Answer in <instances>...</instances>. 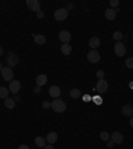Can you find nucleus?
Here are the masks:
<instances>
[{
    "instance_id": "f257e3e1",
    "label": "nucleus",
    "mask_w": 133,
    "mask_h": 149,
    "mask_svg": "<svg viewBox=\"0 0 133 149\" xmlns=\"http://www.w3.org/2000/svg\"><path fill=\"white\" fill-rule=\"evenodd\" d=\"M51 108H52L56 113H63V112H65V109H67V104L60 99H55L51 102Z\"/></svg>"
},
{
    "instance_id": "f03ea898",
    "label": "nucleus",
    "mask_w": 133,
    "mask_h": 149,
    "mask_svg": "<svg viewBox=\"0 0 133 149\" xmlns=\"http://www.w3.org/2000/svg\"><path fill=\"white\" fill-rule=\"evenodd\" d=\"M7 64H8L9 68H12V67H16V65L19 64V56L16 55L15 52H8V55H7Z\"/></svg>"
},
{
    "instance_id": "7ed1b4c3",
    "label": "nucleus",
    "mask_w": 133,
    "mask_h": 149,
    "mask_svg": "<svg viewBox=\"0 0 133 149\" xmlns=\"http://www.w3.org/2000/svg\"><path fill=\"white\" fill-rule=\"evenodd\" d=\"M67 17H68V11H67V8H59V9H56L55 19L57 20V22H63V20H65Z\"/></svg>"
},
{
    "instance_id": "20e7f679",
    "label": "nucleus",
    "mask_w": 133,
    "mask_h": 149,
    "mask_svg": "<svg viewBox=\"0 0 133 149\" xmlns=\"http://www.w3.org/2000/svg\"><path fill=\"white\" fill-rule=\"evenodd\" d=\"M1 76H3V79L6 81H11L13 80V71L12 68H9V67H4L3 69H1Z\"/></svg>"
},
{
    "instance_id": "39448f33",
    "label": "nucleus",
    "mask_w": 133,
    "mask_h": 149,
    "mask_svg": "<svg viewBox=\"0 0 133 149\" xmlns=\"http://www.w3.org/2000/svg\"><path fill=\"white\" fill-rule=\"evenodd\" d=\"M100 59H101V56H100V53L97 52L96 49H92L88 52V61L92 63V64H96V63L100 61Z\"/></svg>"
},
{
    "instance_id": "423d86ee",
    "label": "nucleus",
    "mask_w": 133,
    "mask_h": 149,
    "mask_svg": "<svg viewBox=\"0 0 133 149\" xmlns=\"http://www.w3.org/2000/svg\"><path fill=\"white\" fill-rule=\"evenodd\" d=\"M125 52H127V48H125L124 43L117 41V43L115 44V53H116V56H118V57H123V56L125 55Z\"/></svg>"
},
{
    "instance_id": "0eeeda50",
    "label": "nucleus",
    "mask_w": 133,
    "mask_h": 149,
    "mask_svg": "<svg viewBox=\"0 0 133 149\" xmlns=\"http://www.w3.org/2000/svg\"><path fill=\"white\" fill-rule=\"evenodd\" d=\"M108 88H109V84H108V81L107 80H99L97 81V84H96V91L99 93H105L107 91H108Z\"/></svg>"
},
{
    "instance_id": "6e6552de",
    "label": "nucleus",
    "mask_w": 133,
    "mask_h": 149,
    "mask_svg": "<svg viewBox=\"0 0 133 149\" xmlns=\"http://www.w3.org/2000/svg\"><path fill=\"white\" fill-rule=\"evenodd\" d=\"M8 89L11 93H19V91L22 89V83L19 80H12L8 85Z\"/></svg>"
},
{
    "instance_id": "1a4fd4ad",
    "label": "nucleus",
    "mask_w": 133,
    "mask_h": 149,
    "mask_svg": "<svg viewBox=\"0 0 133 149\" xmlns=\"http://www.w3.org/2000/svg\"><path fill=\"white\" fill-rule=\"evenodd\" d=\"M71 39H72V35H71V32H68L67 29H64V31H61L59 33V40L61 41L63 44H68L69 41H71Z\"/></svg>"
},
{
    "instance_id": "9d476101",
    "label": "nucleus",
    "mask_w": 133,
    "mask_h": 149,
    "mask_svg": "<svg viewBox=\"0 0 133 149\" xmlns=\"http://www.w3.org/2000/svg\"><path fill=\"white\" fill-rule=\"evenodd\" d=\"M27 6H28V8L31 9V11H33V12L37 13L39 11H40L41 4H40L39 0H27Z\"/></svg>"
},
{
    "instance_id": "9b49d317",
    "label": "nucleus",
    "mask_w": 133,
    "mask_h": 149,
    "mask_svg": "<svg viewBox=\"0 0 133 149\" xmlns=\"http://www.w3.org/2000/svg\"><path fill=\"white\" fill-rule=\"evenodd\" d=\"M48 93H49V96L53 97V99H59V97L61 96V89H60L57 85H52V87L49 88V91H48Z\"/></svg>"
},
{
    "instance_id": "f8f14e48",
    "label": "nucleus",
    "mask_w": 133,
    "mask_h": 149,
    "mask_svg": "<svg viewBox=\"0 0 133 149\" xmlns=\"http://www.w3.org/2000/svg\"><path fill=\"white\" fill-rule=\"evenodd\" d=\"M121 113L124 116H127V117H133V105L132 104H127V105L123 107V109H121Z\"/></svg>"
},
{
    "instance_id": "ddd939ff",
    "label": "nucleus",
    "mask_w": 133,
    "mask_h": 149,
    "mask_svg": "<svg viewBox=\"0 0 133 149\" xmlns=\"http://www.w3.org/2000/svg\"><path fill=\"white\" fill-rule=\"evenodd\" d=\"M111 140L115 144H121L124 141V136H123L120 132H113V133L111 134Z\"/></svg>"
},
{
    "instance_id": "4468645a",
    "label": "nucleus",
    "mask_w": 133,
    "mask_h": 149,
    "mask_svg": "<svg viewBox=\"0 0 133 149\" xmlns=\"http://www.w3.org/2000/svg\"><path fill=\"white\" fill-rule=\"evenodd\" d=\"M35 81H36V85H37V87L41 88L43 85H45V84H47V81H48V77H47V74H39Z\"/></svg>"
},
{
    "instance_id": "2eb2a0df",
    "label": "nucleus",
    "mask_w": 133,
    "mask_h": 149,
    "mask_svg": "<svg viewBox=\"0 0 133 149\" xmlns=\"http://www.w3.org/2000/svg\"><path fill=\"white\" fill-rule=\"evenodd\" d=\"M45 140L49 145H52V144H55L56 141H57V133H56V132H49V133L47 134Z\"/></svg>"
},
{
    "instance_id": "dca6fc26",
    "label": "nucleus",
    "mask_w": 133,
    "mask_h": 149,
    "mask_svg": "<svg viewBox=\"0 0 133 149\" xmlns=\"http://www.w3.org/2000/svg\"><path fill=\"white\" fill-rule=\"evenodd\" d=\"M89 47L92 48V49H96V48H99L100 44H101V41H100L99 37H91L89 39Z\"/></svg>"
},
{
    "instance_id": "f3484780",
    "label": "nucleus",
    "mask_w": 133,
    "mask_h": 149,
    "mask_svg": "<svg viewBox=\"0 0 133 149\" xmlns=\"http://www.w3.org/2000/svg\"><path fill=\"white\" fill-rule=\"evenodd\" d=\"M116 9H113V8H108V9H105V17L108 19V20H115L116 19Z\"/></svg>"
},
{
    "instance_id": "a211bd4d",
    "label": "nucleus",
    "mask_w": 133,
    "mask_h": 149,
    "mask_svg": "<svg viewBox=\"0 0 133 149\" xmlns=\"http://www.w3.org/2000/svg\"><path fill=\"white\" fill-rule=\"evenodd\" d=\"M33 39H35V43L39 44V45H43V44H45V41H47L44 35H33Z\"/></svg>"
},
{
    "instance_id": "6ab92c4d",
    "label": "nucleus",
    "mask_w": 133,
    "mask_h": 149,
    "mask_svg": "<svg viewBox=\"0 0 133 149\" xmlns=\"http://www.w3.org/2000/svg\"><path fill=\"white\" fill-rule=\"evenodd\" d=\"M4 107L8 109H13L15 108V100H13L12 97H7V99L4 100Z\"/></svg>"
},
{
    "instance_id": "aec40b11",
    "label": "nucleus",
    "mask_w": 133,
    "mask_h": 149,
    "mask_svg": "<svg viewBox=\"0 0 133 149\" xmlns=\"http://www.w3.org/2000/svg\"><path fill=\"white\" fill-rule=\"evenodd\" d=\"M45 143H47V140L41 136H37L36 139H35V144H36V146H39V148H44Z\"/></svg>"
},
{
    "instance_id": "412c9836",
    "label": "nucleus",
    "mask_w": 133,
    "mask_h": 149,
    "mask_svg": "<svg viewBox=\"0 0 133 149\" xmlns=\"http://www.w3.org/2000/svg\"><path fill=\"white\" fill-rule=\"evenodd\" d=\"M61 53L65 56H68L72 53V47L69 45V44H63L61 45Z\"/></svg>"
},
{
    "instance_id": "4be33fe9",
    "label": "nucleus",
    "mask_w": 133,
    "mask_h": 149,
    "mask_svg": "<svg viewBox=\"0 0 133 149\" xmlns=\"http://www.w3.org/2000/svg\"><path fill=\"white\" fill-rule=\"evenodd\" d=\"M9 95V89L6 87H0V99H4L6 100Z\"/></svg>"
},
{
    "instance_id": "5701e85b",
    "label": "nucleus",
    "mask_w": 133,
    "mask_h": 149,
    "mask_svg": "<svg viewBox=\"0 0 133 149\" xmlns=\"http://www.w3.org/2000/svg\"><path fill=\"white\" fill-rule=\"evenodd\" d=\"M69 95H71V97L72 99H75V100L79 99V97H81V92H80V89H77V88H73Z\"/></svg>"
},
{
    "instance_id": "b1692460",
    "label": "nucleus",
    "mask_w": 133,
    "mask_h": 149,
    "mask_svg": "<svg viewBox=\"0 0 133 149\" xmlns=\"http://www.w3.org/2000/svg\"><path fill=\"white\" fill-rule=\"evenodd\" d=\"M100 139L102 140V141H108V140H111V136H109L108 132H105V130H102V132H100Z\"/></svg>"
},
{
    "instance_id": "393cba45",
    "label": "nucleus",
    "mask_w": 133,
    "mask_h": 149,
    "mask_svg": "<svg viewBox=\"0 0 133 149\" xmlns=\"http://www.w3.org/2000/svg\"><path fill=\"white\" fill-rule=\"evenodd\" d=\"M113 39H115L116 41H121V39H123V32L121 31L113 32Z\"/></svg>"
},
{
    "instance_id": "a878e982",
    "label": "nucleus",
    "mask_w": 133,
    "mask_h": 149,
    "mask_svg": "<svg viewBox=\"0 0 133 149\" xmlns=\"http://www.w3.org/2000/svg\"><path fill=\"white\" fill-rule=\"evenodd\" d=\"M125 65H127L128 68L133 69V57H128V59L125 60Z\"/></svg>"
},
{
    "instance_id": "bb28decb",
    "label": "nucleus",
    "mask_w": 133,
    "mask_h": 149,
    "mask_svg": "<svg viewBox=\"0 0 133 149\" xmlns=\"http://www.w3.org/2000/svg\"><path fill=\"white\" fill-rule=\"evenodd\" d=\"M96 76H97V79H99V80H102V79H104V76H105V72L102 71V69H99V71L96 72Z\"/></svg>"
},
{
    "instance_id": "cd10ccee",
    "label": "nucleus",
    "mask_w": 133,
    "mask_h": 149,
    "mask_svg": "<svg viewBox=\"0 0 133 149\" xmlns=\"http://www.w3.org/2000/svg\"><path fill=\"white\" fill-rule=\"evenodd\" d=\"M117 6H120V1H118V0H112L111 1V8L115 9V7H117Z\"/></svg>"
},
{
    "instance_id": "c85d7f7f",
    "label": "nucleus",
    "mask_w": 133,
    "mask_h": 149,
    "mask_svg": "<svg viewBox=\"0 0 133 149\" xmlns=\"http://www.w3.org/2000/svg\"><path fill=\"white\" fill-rule=\"evenodd\" d=\"M41 105H43L44 109H48V108H51V102L49 101H43V104H41Z\"/></svg>"
},
{
    "instance_id": "c756f323",
    "label": "nucleus",
    "mask_w": 133,
    "mask_h": 149,
    "mask_svg": "<svg viewBox=\"0 0 133 149\" xmlns=\"http://www.w3.org/2000/svg\"><path fill=\"white\" fill-rule=\"evenodd\" d=\"M113 145H115V143H113L112 140H108V141H107V146H108V148H112Z\"/></svg>"
},
{
    "instance_id": "7c9ffc66",
    "label": "nucleus",
    "mask_w": 133,
    "mask_h": 149,
    "mask_svg": "<svg viewBox=\"0 0 133 149\" xmlns=\"http://www.w3.org/2000/svg\"><path fill=\"white\" fill-rule=\"evenodd\" d=\"M93 101L96 102V104H101V99H100V97H93Z\"/></svg>"
},
{
    "instance_id": "2f4dec72",
    "label": "nucleus",
    "mask_w": 133,
    "mask_h": 149,
    "mask_svg": "<svg viewBox=\"0 0 133 149\" xmlns=\"http://www.w3.org/2000/svg\"><path fill=\"white\" fill-rule=\"evenodd\" d=\"M17 149H29V146H28V145H24V144H23V145H20Z\"/></svg>"
},
{
    "instance_id": "473e14b6",
    "label": "nucleus",
    "mask_w": 133,
    "mask_h": 149,
    "mask_svg": "<svg viewBox=\"0 0 133 149\" xmlns=\"http://www.w3.org/2000/svg\"><path fill=\"white\" fill-rule=\"evenodd\" d=\"M43 16H44V13L41 12V11H39V12H37V17H39V19H41Z\"/></svg>"
},
{
    "instance_id": "72a5a7b5",
    "label": "nucleus",
    "mask_w": 133,
    "mask_h": 149,
    "mask_svg": "<svg viewBox=\"0 0 133 149\" xmlns=\"http://www.w3.org/2000/svg\"><path fill=\"white\" fill-rule=\"evenodd\" d=\"M33 91H35V93H40V87L36 85V88H33Z\"/></svg>"
},
{
    "instance_id": "f704fd0d",
    "label": "nucleus",
    "mask_w": 133,
    "mask_h": 149,
    "mask_svg": "<svg viewBox=\"0 0 133 149\" xmlns=\"http://www.w3.org/2000/svg\"><path fill=\"white\" fill-rule=\"evenodd\" d=\"M83 99H84V101H89V100H91V97L88 96V95H85V96H84Z\"/></svg>"
},
{
    "instance_id": "c9c22d12",
    "label": "nucleus",
    "mask_w": 133,
    "mask_h": 149,
    "mask_svg": "<svg viewBox=\"0 0 133 149\" xmlns=\"http://www.w3.org/2000/svg\"><path fill=\"white\" fill-rule=\"evenodd\" d=\"M72 8H73V4L69 3V4H68V7H67V11H69V9H72Z\"/></svg>"
},
{
    "instance_id": "e433bc0d",
    "label": "nucleus",
    "mask_w": 133,
    "mask_h": 149,
    "mask_svg": "<svg viewBox=\"0 0 133 149\" xmlns=\"http://www.w3.org/2000/svg\"><path fill=\"white\" fill-rule=\"evenodd\" d=\"M43 149H55V148H53L52 145H45V146H44Z\"/></svg>"
},
{
    "instance_id": "4c0bfd02",
    "label": "nucleus",
    "mask_w": 133,
    "mask_h": 149,
    "mask_svg": "<svg viewBox=\"0 0 133 149\" xmlns=\"http://www.w3.org/2000/svg\"><path fill=\"white\" fill-rule=\"evenodd\" d=\"M3 53H4V51H3V47H0V57L3 56Z\"/></svg>"
},
{
    "instance_id": "58836bf2",
    "label": "nucleus",
    "mask_w": 133,
    "mask_h": 149,
    "mask_svg": "<svg viewBox=\"0 0 133 149\" xmlns=\"http://www.w3.org/2000/svg\"><path fill=\"white\" fill-rule=\"evenodd\" d=\"M129 125H130V128H133V117H130V121H129Z\"/></svg>"
},
{
    "instance_id": "ea45409f",
    "label": "nucleus",
    "mask_w": 133,
    "mask_h": 149,
    "mask_svg": "<svg viewBox=\"0 0 133 149\" xmlns=\"http://www.w3.org/2000/svg\"><path fill=\"white\" fill-rule=\"evenodd\" d=\"M4 67H3V64H1V63H0V72H1V69H3Z\"/></svg>"
}]
</instances>
